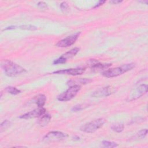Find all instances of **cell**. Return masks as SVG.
I'll list each match as a JSON object with an SVG mask.
<instances>
[{"mask_svg": "<svg viewBox=\"0 0 148 148\" xmlns=\"http://www.w3.org/2000/svg\"><path fill=\"white\" fill-rule=\"evenodd\" d=\"M1 66L5 75L9 77H15L26 72L23 67L9 60L3 61Z\"/></svg>", "mask_w": 148, "mask_h": 148, "instance_id": "6da1fadb", "label": "cell"}, {"mask_svg": "<svg viewBox=\"0 0 148 148\" xmlns=\"http://www.w3.org/2000/svg\"><path fill=\"white\" fill-rule=\"evenodd\" d=\"M106 122V120L104 118H99L82 125L80 127L81 131L86 133H92L100 128Z\"/></svg>", "mask_w": 148, "mask_h": 148, "instance_id": "3957f363", "label": "cell"}, {"mask_svg": "<svg viewBox=\"0 0 148 148\" xmlns=\"http://www.w3.org/2000/svg\"><path fill=\"white\" fill-rule=\"evenodd\" d=\"M72 138H73V140H74V141H79L80 139V138L78 136H76V135L73 137Z\"/></svg>", "mask_w": 148, "mask_h": 148, "instance_id": "f546056e", "label": "cell"}, {"mask_svg": "<svg viewBox=\"0 0 148 148\" xmlns=\"http://www.w3.org/2000/svg\"><path fill=\"white\" fill-rule=\"evenodd\" d=\"M145 120V119L144 118H137L134 119V121L131 120L132 121V123H140V122H144Z\"/></svg>", "mask_w": 148, "mask_h": 148, "instance_id": "484cf974", "label": "cell"}, {"mask_svg": "<svg viewBox=\"0 0 148 148\" xmlns=\"http://www.w3.org/2000/svg\"><path fill=\"white\" fill-rule=\"evenodd\" d=\"M80 34L81 32H77L75 34L67 36L66 38L59 41L56 46L59 48H67L73 44H75V42L78 39Z\"/></svg>", "mask_w": 148, "mask_h": 148, "instance_id": "52a82bcc", "label": "cell"}, {"mask_svg": "<svg viewBox=\"0 0 148 148\" xmlns=\"http://www.w3.org/2000/svg\"><path fill=\"white\" fill-rule=\"evenodd\" d=\"M18 28L22 29V30H31V31H34L37 29V27L32 26V25H22L20 26H18Z\"/></svg>", "mask_w": 148, "mask_h": 148, "instance_id": "44dd1931", "label": "cell"}, {"mask_svg": "<svg viewBox=\"0 0 148 148\" xmlns=\"http://www.w3.org/2000/svg\"><path fill=\"white\" fill-rule=\"evenodd\" d=\"M80 49L78 48H75L73 49H72L69 51L66 52L65 54H63L61 57H63L64 59H65L67 61L68 59H70L75 56V55L77 54V53L79 52Z\"/></svg>", "mask_w": 148, "mask_h": 148, "instance_id": "5bb4252c", "label": "cell"}, {"mask_svg": "<svg viewBox=\"0 0 148 148\" xmlns=\"http://www.w3.org/2000/svg\"><path fill=\"white\" fill-rule=\"evenodd\" d=\"M68 137L67 134L60 131H50L43 138V142L45 143H52L55 142H59L65 139Z\"/></svg>", "mask_w": 148, "mask_h": 148, "instance_id": "5b68a950", "label": "cell"}, {"mask_svg": "<svg viewBox=\"0 0 148 148\" xmlns=\"http://www.w3.org/2000/svg\"><path fill=\"white\" fill-rule=\"evenodd\" d=\"M51 116L46 114V115H44L42 116H41V118L38 120V124L40 125V126L44 127L46 126L50 121L51 120Z\"/></svg>", "mask_w": 148, "mask_h": 148, "instance_id": "9a60e30c", "label": "cell"}, {"mask_svg": "<svg viewBox=\"0 0 148 148\" xmlns=\"http://www.w3.org/2000/svg\"><path fill=\"white\" fill-rule=\"evenodd\" d=\"M88 105H85V104H79V105H77L74 106L72 108V112H79V111H81L83 109H85V108L88 107Z\"/></svg>", "mask_w": 148, "mask_h": 148, "instance_id": "ac0fdd59", "label": "cell"}, {"mask_svg": "<svg viewBox=\"0 0 148 148\" xmlns=\"http://www.w3.org/2000/svg\"><path fill=\"white\" fill-rule=\"evenodd\" d=\"M105 2H106V1H100L98 2V3L97 4H96L94 7H93V8H98V7H99L102 5H103Z\"/></svg>", "mask_w": 148, "mask_h": 148, "instance_id": "4316f807", "label": "cell"}, {"mask_svg": "<svg viewBox=\"0 0 148 148\" xmlns=\"http://www.w3.org/2000/svg\"><path fill=\"white\" fill-rule=\"evenodd\" d=\"M5 91H7L8 93L13 94V95H17L20 94L21 92V91L20 90L17 89V88L15 87H12V86H8L5 88Z\"/></svg>", "mask_w": 148, "mask_h": 148, "instance_id": "e0dca14e", "label": "cell"}, {"mask_svg": "<svg viewBox=\"0 0 148 148\" xmlns=\"http://www.w3.org/2000/svg\"><path fill=\"white\" fill-rule=\"evenodd\" d=\"M115 92V89L111 86H106L100 88L92 92L91 96L95 98L108 97Z\"/></svg>", "mask_w": 148, "mask_h": 148, "instance_id": "ba28073f", "label": "cell"}, {"mask_svg": "<svg viewBox=\"0 0 148 148\" xmlns=\"http://www.w3.org/2000/svg\"><path fill=\"white\" fill-rule=\"evenodd\" d=\"M18 27L17 26H9V27H7L6 28H5L4 30H14V29H16V28H17Z\"/></svg>", "mask_w": 148, "mask_h": 148, "instance_id": "f1b7e54d", "label": "cell"}, {"mask_svg": "<svg viewBox=\"0 0 148 148\" xmlns=\"http://www.w3.org/2000/svg\"><path fill=\"white\" fill-rule=\"evenodd\" d=\"M91 82V80L90 79L87 78H81L78 79L76 80H71L67 82V85L69 86H75V85H78L81 86V85H86L89 84Z\"/></svg>", "mask_w": 148, "mask_h": 148, "instance_id": "7c38bea8", "label": "cell"}, {"mask_svg": "<svg viewBox=\"0 0 148 148\" xmlns=\"http://www.w3.org/2000/svg\"><path fill=\"white\" fill-rule=\"evenodd\" d=\"M85 69L82 68H71V69H66L63 70H59L54 71L53 73L55 74H61V75H72L77 76L80 75L85 72Z\"/></svg>", "mask_w": 148, "mask_h": 148, "instance_id": "8fae6325", "label": "cell"}, {"mask_svg": "<svg viewBox=\"0 0 148 148\" xmlns=\"http://www.w3.org/2000/svg\"><path fill=\"white\" fill-rule=\"evenodd\" d=\"M147 134V130L146 128L142 129L141 131H139L137 134V137L139 139H143L146 137Z\"/></svg>", "mask_w": 148, "mask_h": 148, "instance_id": "7402d4cb", "label": "cell"}, {"mask_svg": "<svg viewBox=\"0 0 148 148\" xmlns=\"http://www.w3.org/2000/svg\"><path fill=\"white\" fill-rule=\"evenodd\" d=\"M66 61H67V60H66L65 59H64L63 57L61 56V57H59V59H56V60H55L53 61V64H54V65L61 64H64V63H66Z\"/></svg>", "mask_w": 148, "mask_h": 148, "instance_id": "603a6c76", "label": "cell"}, {"mask_svg": "<svg viewBox=\"0 0 148 148\" xmlns=\"http://www.w3.org/2000/svg\"><path fill=\"white\" fill-rule=\"evenodd\" d=\"M34 102L38 108H43L46 101V97L45 95L40 94L34 98Z\"/></svg>", "mask_w": 148, "mask_h": 148, "instance_id": "4fadbf2b", "label": "cell"}, {"mask_svg": "<svg viewBox=\"0 0 148 148\" xmlns=\"http://www.w3.org/2000/svg\"><path fill=\"white\" fill-rule=\"evenodd\" d=\"M102 145L105 147H116L118 146V144L114 142L108 141H104L102 142Z\"/></svg>", "mask_w": 148, "mask_h": 148, "instance_id": "d6986e66", "label": "cell"}, {"mask_svg": "<svg viewBox=\"0 0 148 148\" xmlns=\"http://www.w3.org/2000/svg\"><path fill=\"white\" fill-rule=\"evenodd\" d=\"M139 3H143V4H147L148 3V1H139Z\"/></svg>", "mask_w": 148, "mask_h": 148, "instance_id": "4dcf8cb0", "label": "cell"}, {"mask_svg": "<svg viewBox=\"0 0 148 148\" xmlns=\"http://www.w3.org/2000/svg\"><path fill=\"white\" fill-rule=\"evenodd\" d=\"M135 67L134 63H129L122 66L105 70L102 72V75L106 78H110L119 77L122 74L131 71Z\"/></svg>", "mask_w": 148, "mask_h": 148, "instance_id": "7a4b0ae2", "label": "cell"}, {"mask_svg": "<svg viewBox=\"0 0 148 148\" xmlns=\"http://www.w3.org/2000/svg\"><path fill=\"white\" fill-rule=\"evenodd\" d=\"M147 88L148 86L147 85H141L131 92L130 96L128 97V101H131L140 98L146 93L147 91Z\"/></svg>", "mask_w": 148, "mask_h": 148, "instance_id": "8992f818", "label": "cell"}, {"mask_svg": "<svg viewBox=\"0 0 148 148\" xmlns=\"http://www.w3.org/2000/svg\"><path fill=\"white\" fill-rule=\"evenodd\" d=\"M60 8L61 9V11L63 12H67L69 9V6L68 4L66 2H63L60 5Z\"/></svg>", "mask_w": 148, "mask_h": 148, "instance_id": "cb8c5ba5", "label": "cell"}, {"mask_svg": "<svg viewBox=\"0 0 148 148\" xmlns=\"http://www.w3.org/2000/svg\"><path fill=\"white\" fill-rule=\"evenodd\" d=\"M124 128V126L122 123H116L114 124L112 126L110 127V128L112 130L116 133H121L123 131Z\"/></svg>", "mask_w": 148, "mask_h": 148, "instance_id": "2e32d148", "label": "cell"}, {"mask_svg": "<svg viewBox=\"0 0 148 148\" xmlns=\"http://www.w3.org/2000/svg\"><path fill=\"white\" fill-rule=\"evenodd\" d=\"M11 123L9 121H8V120H5V121H4L1 124V126H0V130H1V133L4 131V130H5L6 129H7L10 126Z\"/></svg>", "mask_w": 148, "mask_h": 148, "instance_id": "ffe728a7", "label": "cell"}, {"mask_svg": "<svg viewBox=\"0 0 148 148\" xmlns=\"http://www.w3.org/2000/svg\"><path fill=\"white\" fill-rule=\"evenodd\" d=\"M88 67L93 71H101L108 68L111 64H102L95 59H90L87 62Z\"/></svg>", "mask_w": 148, "mask_h": 148, "instance_id": "30bf717a", "label": "cell"}, {"mask_svg": "<svg viewBox=\"0 0 148 148\" xmlns=\"http://www.w3.org/2000/svg\"><path fill=\"white\" fill-rule=\"evenodd\" d=\"M81 86L75 85L70 86V87L62 94L57 96V100L60 101H68L75 97L78 92L81 90Z\"/></svg>", "mask_w": 148, "mask_h": 148, "instance_id": "277c9868", "label": "cell"}, {"mask_svg": "<svg viewBox=\"0 0 148 148\" xmlns=\"http://www.w3.org/2000/svg\"><path fill=\"white\" fill-rule=\"evenodd\" d=\"M122 2H123V1H120V0H112V1H110V3L111 4H118Z\"/></svg>", "mask_w": 148, "mask_h": 148, "instance_id": "83f0119b", "label": "cell"}, {"mask_svg": "<svg viewBox=\"0 0 148 148\" xmlns=\"http://www.w3.org/2000/svg\"><path fill=\"white\" fill-rule=\"evenodd\" d=\"M46 113V109L44 108H38V109H34L29 112H27L20 116V119H29L32 118H39L44 115Z\"/></svg>", "mask_w": 148, "mask_h": 148, "instance_id": "9c48e42d", "label": "cell"}, {"mask_svg": "<svg viewBox=\"0 0 148 148\" xmlns=\"http://www.w3.org/2000/svg\"><path fill=\"white\" fill-rule=\"evenodd\" d=\"M38 7L39 8H40L41 9H48V5L47 4H46L45 2H43V1H40L38 3Z\"/></svg>", "mask_w": 148, "mask_h": 148, "instance_id": "d4e9b609", "label": "cell"}]
</instances>
